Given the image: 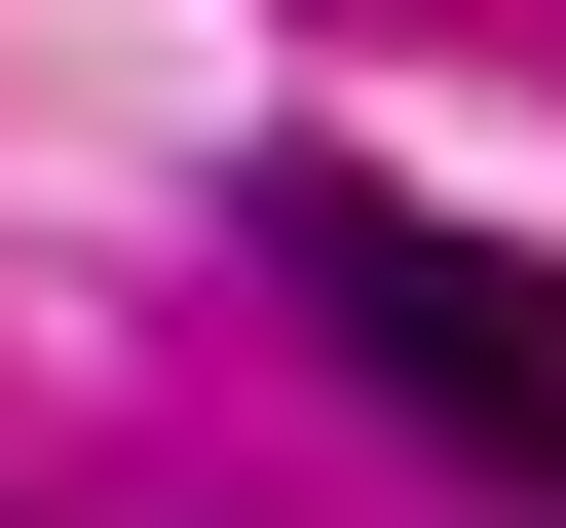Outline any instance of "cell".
I'll return each mask as SVG.
<instances>
[{"label":"cell","instance_id":"obj_1","mask_svg":"<svg viewBox=\"0 0 566 528\" xmlns=\"http://www.w3.org/2000/svg\"><path fill=\"white\" fill-rule=\"evenodd\" d=\"M264 264H303V340H340V378H378L416 453L566 490V264H491V226H416V189H303Z\"/></svg>","mask_w":566,"mask_h":528}]
</instances>
